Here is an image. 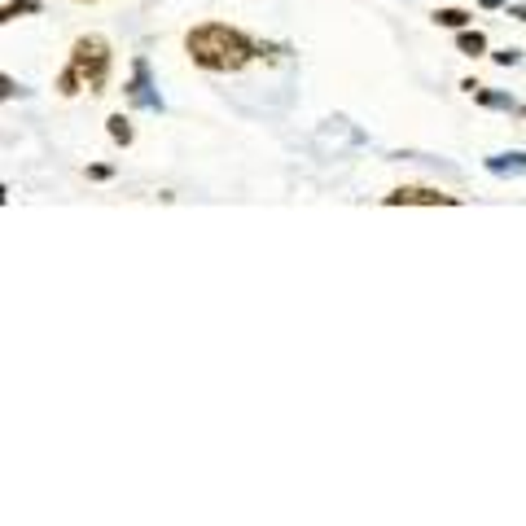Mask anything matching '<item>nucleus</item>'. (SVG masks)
Listing matches in <instances>:
<instances>
[{"label":"nucleus","instance_id":"2","mask_svg":"<svg viewBox=\"0 0 526 526\" xmlns=\"http://www.w3.org/2000/svg\"><path fill=\"white\" fill-rule=\"evenodd\" d=\"M79 71V79H84V88L92 97H101L110 88V71H114V48L106 36H97V31H88V36H79L71 44V57H66Z\"/></svg>","mask_w":526,"mask_h":526},{"label":"nucleus","instance_id":"15","mask_svg":"<svg viewBox=\"0 0 526 526\" xmlns=\"http://www.w3.org/2000/svg\"><path fill=\"white\" fill-rule=\"evenodd\" d=\"M504 13H509V18H518V22H526V5H509Z\"/></svg>","mask_w":526,"mask_h":526},{"label":"nucleus","instance_id":"1","mask_svg":"<svg viewBox=\"0 0 526 526\" xmlns=\"http://www.w3.org/2000/svg\"><path fill=\"white\" fill-rule=\"evenodd\" d=\"M185 53L197 71H211V75H237L246 71L259 53V40H250L246 31L228 27V22H197L189 27L185 36Z\"/></svg>","mask_w":526,"mask_h":526},{"label":"nucleus","instance_id":"16","mask_svg":"<svg viewBox=\"0 0 526 526\" xmlns=\"http://www.w3.org/2000/svg\"><path fill=\"white\" fill-rule=\"evenodd\" d=\"M478 9H509V0H478Z\"/></svg>","mask_w":526,"mask_h":526},{"label":"nucleus","instance_id":"11","mask_svg":"<svg viewBox=\"0 0 526 526\" xmlns=\"http://www.w3.org/2000/svg\"><path fill=\"white\" fill-rule=\"evenodd\" d=\"M44 0H5V9H0V22H13V18H31V13H40Z\"/></svg>","mask_w":526,"mask_h":526},{"label":"nucleus","instance_id":"9","mask_svg":"<svg viewBox=\"0 0 526 526\" xmlns=\"http://www.w3.org/2000/svg\"><path fill=\"white\" fill-rule=\"evenodd\" d=\"M106 136H110L114 145H123V150H127V145L136 141V127H132V119H127L123 110H114L110 119H106Z\"/></svg>","mask_w":526,"mask_h":526},{"label":"nucleus","instance_id":"5","mask_svg":"<svg viewBox=\"0 0 526 526\" xmlns=\"http://www.w3.org/2000/svg\"><path fill=\"white\" fill-rule=\"evenodd\" d=\"M460 88H465L469 97H474V106H483V110H500V114H518V97L513 92H500V88H487V84H478V79H460Z\"/></svg>","mask_w":526,"mask_h":526},{"label":"nucleus","instance_id":"17","mask_svg":"<svg viewBox=\"0 0 526 526\" xmlns=\"http://www.w3.org/2000/svg\"><path fill=\"white\" fill-rule=\"evenodd\" d=\"M518 114H522V119H526V101H522V106H518Z\"/></svg>","mask_w":526,"mask_h":526},{"label":"nucleus","instance_id":"6","mask_svg":"<svg viewBox=\"0 0 526 526\" xmlns=\"http://www.w3.org/2000/svg\"><path fill=\"white\" fill-rule=\"evenodd\" d=\"M483 167L500 180H513V176H526V150H504V154H487Z\"/></svg>","mask_w":526,"mask_h":526},{"label":"nucleus","instance_id":"4","mask_svg":"<svg viewBox=\"0 0 526 526\" xmlns=\"http://www.w3.org/2000/svg\"><path fill=\"white\" fill-rule=\"evenodd\" d=\"M382 206H460V193H443L430 185H399L382 193Z\"/></svg>","mask_w":526,"mask_h":526},{"label":"nucleus","instance_id":"12","mask_svg":"<svg viewBox=\"0 0 526 526\" xmlns=\"http://www.w3.org/2000/svg\"><path fill=\"white\" fill-rule=\"evenodd\" d=\"M84 176L101 185V180H114V176H119V167H114V162H88V167H84Z\"/></svg>","mask_w":526,"mask_h":526},{"label":"nucleus","instance_id":"7","mask_svg":"<svg viewBox=\"0 0 526 526\" xmlns=\"http://www.w3.org/2000/svg\"><path fill=\"white\" fill-rule=\"evenodd\" d=\"M430 22L443 31H465V27H474V13L460 5H439V9H430Z\"/></svg>","mask_w":526,"mask_h":526},{"label":"nucleus","instance_id":"13","mask_svg":"<svg viewBox=\"0 0 526 526\" xmlns=\"http://www.w3.org/2000/svg\"><path fill=\"white\" fill-rule=\"evenodd\" d=\"M487 57L496 62V66H518V62H522V48L509 44V48H500V53H487Z\"/></svg>","mask_w":526,"mask_h":526},{"label":"nucleus","instance_id":"3","mask_svg":"<svg viewBox=\"0 0 526 526\" xmlns=\"http://www.w3.org/2000/svg\"><path fill=\"white\" fill-rule=\"evenodd\" d=\"M123 101L132 110H150V114L167 110V101H162V92L154 84V71H150V57H145V53L132 57V75L123 79Z\"/></svg>","mask_w":526,"mask_h":526},{"label":"nucleus","instance_id":"14","mask_svg":"<svg viewBox=\"0 0 526 526\" xmlns=\"http://www.w3.org/2000/svg\"><path fill=\"white\" fill-rule=\"evenodd\" d=\"M22 92H27L22 84H13L9 75H0V97H5V101H9V97H22Z\"/></svg>","mask_w":526,"mask_h":526},{"label":"nucleus","instance_id":"10","mask_svg":"<svg viewBox=\"0 0 526 526\" xmlns=\"http://www.w3.org/2000/svg\"><path fill=\"white\" fill-rule=\"evenodd\" d=\"M53 88H57V97H66V101H71V97L84 92V79H79V71H75L71 62H66L62 71H57V79H53Z\"/></svg>","mask_w":526,"mask_h":526},{"label":"nucleus","instance_id":"18","mask_svg":"<svg viewBox=\"0 0 526 526\" xmlns=\"http://www.w3.org/2000/svg\"><path fill=\"white\" fill-rule=\"evenodd\" d=\"M75 5H97V0H75Z\"/></svg>","mask_w":526,"mask_h":526},{"label":"nucleus","instance_id":"8","mask_svg":"<svg viewBox=\"0 0 526 526\" xmlns=\"http://www.w3.org/2000/svg\"><path fill=\"white\" fill-rule=\"evenodd\" d=\"M456 53H465V57H487V36L478 27H465V31H456Z\"/></svg>","mask_w":526,"mask_h":526}]
</instances>
